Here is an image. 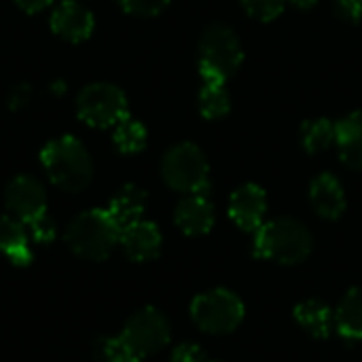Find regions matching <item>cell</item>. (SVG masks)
I'll return each instance as SVG.
<instances>
[{"label": "cell", "mask_w": 362, "mask_h": 362, "mask_svg": "<svg viewBox=\"0 0 362 362\" xmlns=\"http://www.w3.org/2000/svg\"><path fill=\"white\" fill-rule=\"evenodd\" d=\"M40 163L49 180L66 193H78L87 189L93 178L91 157L83 142H78L74 136H59L45 144Z\"/></svg>", "instance_id": "cell-1"}, {"label": "cell", "mask_w": 362, "mask_h": 362, "mask_svg": "<svg viewBox=\"0 0 362 362\" xmlns=\"http://www.w3.org/2000/svg\"><path fill=\"white\" fill-rule=\"evenodd\" d=\"M312 233L295 218L282 216L255 231V255L280 265L303 263L312 252Z\"/></svg>", "instance_id": "cell-2"}, {"label": "cell", "mask_w": 362, "mask_h": 362, "mask_svg": "<svg viewBox=\"0 0 362 362\" xmlns=\"http://www.w3.org/2000/svg\"><path fill=\"white\" fill-rule=\"evenodd\" d=\"M121 229L106 210H87L78 214L68 231L66 242L74 255L87 261H104L119 244Z\"/></svg>", "instance_id": "cell-3"}, {"label": "cell", "mask_w": 362, "mask_h": 362, "mask_svg": "<svg viewBox=\"0 0 362 362\" xmlns=\"http://www.w3.org/2000/svg\"><path fill=\"white\" fill-rule=\"evenodd\" d=\"M244 51L238 34L227 25H210L199 40V72L204 83H221L238 72Z\"/></svg>", "instance_id": "cell-4"}, {"label": "cell", "mask_w": 362, "mask_h": 362, "mask_svg": "<svg viewBox=\"0 0 362 362\" xmlns=\"http://www.w3.org/2000/svg\"><path fill=\"white\" fill-rule=\"evenodd\" d=\"M208 159L197 144L180 142L172 146L161 161V176L163 182L178 193H202L208 195L210 180H208Z\"/></svg>", "instance_id": "cell-5"}, {"label": "cell", "mask_w": 362, "mask_h": 362, "mask_svg": "<svg viewBox=\"0 0 362 362\" xmlns=\"http://www.w3.org/2000/svg\"><path fill=\"white\" fill-rule=\"evenodd\" d=\"M244 303L242 299L227 291V288H214L208 293H202L191 303V318L197 325L199 331L210 335H225L240 327L244 320Z\"/></svg>", "instance_id": "cell-6"}, {"label": "cell", "mask_w": 362, "mask_h": 362, "mask_svg": "<svg viewBox=\"0 0 362 362\" xmlns=\"http://www.w3.org/2000/svg\"><path fill=\"white\" fill-rule=\"evenodd\" d=\"M78 119L91 127H115L127 115V98L112 83H91L78 91Z\"/></svg>", "instance_id": "cell-7"}, {"label": "cell", "mask_w": 362, "mask_h": 362, "mask_svg": "<svg viewBox=\"0 0 362 362\" xmlns=\"http://www.w3.org/2000/svg\"><path fill=\"white\" fill-rule=\"evenodd\" d=\"M119 339L129 356L144 358L170 344V325L159 310L144 308L127 320Z\"/></svg>", "instance_id": "cell-8"}, {"label": "cell", "mask_w": 362, "mask_h": 362, "mask_svg": "<svg viewBox=\"0 0 362 362\" xmlns=\"http://www.w3.org/2000/svg\"><path fill=\"white\" fill-rule=\"evenodd\" d=\"M4 204L11 216L28 225L47 212V193H45V187L36 178L17 176L8 182L4 191Z\"/></svg>", "instance_id": "cell-9"}, {"label": "cell", "mask_w": 362, "mask_h": 362, "mask_svg": "<svg viewBox=\"0 0 362 362\" xmlns=\"http://www.w3.org/2000/svg\"><path fill=\"white\" fill-rule=\"evenodd\" d=\"M267 212V195L259 185H242L229 199V216L244 231H257Z\"/></svg>", "instance_id": "cell-10"}, {"label": "cell", "mask_w": 362, "mask_h": 362, "mask_svg": "<svg viewBox=\"0 0 362 362\" xmlns=\"http://www.w3.org/2000/svg\"><path fill=\"white\" fill-rule=\"evenodd\" d=\"M51 30L68 42H81L93 32V15L76 0H62L51 13Z\"/></svg>", "instance_id": "cell-11"}, {"label": "cell", "mask_w": 362, "mask_h": 362, "mask_svg": "<svg viewBox=\"0 0 362 362\" xmlns=\"http://www.w3.org/2000/svg\"><path fill=\"white\" fill-rule=\"evenodd\" d=\"M174 221L185 235H206L214 225V208L208 195L191 193L176 206Z\"/></svg>", "instance_id": "cell-12"}, {"label": "cell", "mask_w": 362, "mask_h": 362, "mask_svg": "<svg viewBox=\"0 0 362 362\" xmlns=\"http://www.w3.org/2000/svg\"><path fill=\"white\" fill-rule=\"evenodd\" d=\"M119 244L123 246L125 255L136 261V263H144V261H153L159 257L161 252V233L157 229L155 223L148 221H138L129 227H125L121 231Z\"/></svg>", "instance_id": "cell-13"}, {"label": "cell", "mask_w": 362, "mask_h": 362, "mask_svg": "<svg viewBox=\"0 0 362 362\" xmlns=\"http://www.w3.org/2000/svg\"><path fill=\"white\" fill-rule=\"evenodd\" d=\"M310 199L318 216L337 221L346 212V193L333 174H320L310 187Z\"/></svg>", "instance_id": "cell-14"}, {"label": "cell", "mask_w": 362, "mask_h": 362, "mask_svg": "<svg viewBox=\"0 0 362 362\" xmlns=\"http://www.w3.org/2000/svg\"><path fill=\"white\" fill-rule=\"evenodd\" d=\"M335 144L339 151V159L348 168L362 170V110L352 112L335 123Z\"/></svg>", "instance_id": "cell-15"}, {"label": "cell", "mask_w": 362, "mask_h": 362, "mask_svg": "<svg viewBox=\"0 0 362 362\" xmlns=\"http://www.w3.org/2000/svg\"><path fill=\"white\" fill-rule=\"evenodd\" d=\"M0 252L17 267H25L32 263L28 229L15 216H0Z\"/></svg>", "instance_id": "cell-16"}, {"label": "cell", "mask_w": 362, "mask_h": 362, "mask_svg": "<svg viewBox=\"0 0 362 362\" xmlns=\"http://www.w3.org/2000/svg\"><path fill=\"white\" fill-rule=\"evenodd\" d=\"M146 208V193L136 185H125L108 204L106 212L123 231L125 227L142 221V212Z\"/></svg>", "instance_id": "cell-17"}, {"label": "cell", "mask_w": 362, "mask_h": 362, "mask_svg": "<svg viewBox=\"0 0 362 362\" xmlns=\"http://www.w3.org/2000/svg\"><path fill=\"white\" fill-rule=\"evenodd\" d=\"M295 320L316 339H327L335 325V312L318 299L301 301L295 308Z\"/></svg>", "instance_id": "cell-18"}, {"label": "cell", "mask_w": 362, "mask_h": 362, "mask_svg": "<svg viewBox=\"0 0 362 362\" xmlns=\"http://www.w3.org/2000/svg\"><path fill=\"white\" fill-rule=\"evenodd\" d=\"M335 329L344 339H362V288H352L335 310Z\"/></svg>", "instance_id": "cell-19"}, {"label": "cell", "mask_w": 362, "mask_h": 362, "mask_svg": "<svg viewBox=\"0 0 362 362\" xmlns=\"http://www.w3.org/2000/svg\"><path fill=\"white\" fill-rule=\"evenodd\" d=\"M335 142V123L329 119H314L301 125V144L308 153H320Z\"/></svg>", "instance_id": "cell-20"}, {"label": "cell", "mask_w": 362, "mask_h": 362, "mask_svg": "<svg viewBox=\"0 0 362 362\" xmlns=\"http://www.w3.org/2000/svg\"><path fill=\"white\" fill-rule=\"evenodd\" d=\"M231 110V98L225 85L221 83H204L199 91V112L206 119H221Z\"/></svg>", "instance_id": "cell-21"}, {"label": "cell", "mask_w": 362, "mask_h": 362, "mask_svg": "<svg viewBox=\"0 0 362 362\" xmlns=\"http://www.w3.org/2000/svg\"><path fill=\"white\" fill-rule=\"evenodd\" d=\"M117 148L125 155L140 153L146 146V129L140 121L125 117L121 123L115 125V136H112Z\"/></svg>", "instance_id": "cell-22"}, {"label": "cell", "mask_w": 362, "mask_h": 362, "mask_svg": "<svg viewBox=\"0 0 362 362\" xmlns=\"http://www.w3.org/2000/svg\"><path fill=\"white\" fill-rule=\"evenodd\" d=\"M288 0H242L246 13L259 21H274L282 15Z\"/></svg>", "instance_id": "cell-23"}, {"label": "cell", "mask_w": 362, "mask_h": 362, "mask_svg": "<svg viewBox=\"0 0 362 362\" xmlns=\"http://www.w3.org/2000/svg\"><path fill=\"white\" fill-rule=\"evenodd\" d=\"M121 8L138 17H155L165 11L170 0H119Z\"/></svg>", "instance_id": "cell-24"}, {"label": "cell", "mask_w": 362, "mask_h": 362, "mask_svg": "<svg viewBox=\"0 0 362 362\" xmlns=\"http://www.w3.org/2000/svg\"><path fill=\"white\" fill-rule=\"evenodd\" d=\"M25 227L30 229L32 240H34V242H38V244L53 242V238H55V223L47 216V212H45L42 216L34 218L32 223H28Z\"/></svg>", "instance_id": "cell-25"}, {"label": "cell", "mask_w": 362, "mask_h": 362, "mask_svg": "<svg viewBox=\"0 0 362 362\" xmlns=\"http://www.w3.org/2000/svg\"><path fill=\"white\" fill-rule=\"evenodd\" d=\"M172 362H206V354L195 344H180L172 352Z\"/></svg>", "instance_id": "cell-26"}, {"label": "cell", "mask_w": 362, "mask_h": 362, "mask_svg": "<svg viewBox=\"0 0 362 362\" xmlns=\"http://www.w3.org/2000/svg\"><path fill=\"white\" fill-rule=\"evenodd\" d=\"M335 11L339 17L356 23L362 19V0H335Z\"/></svg>", "instance_id": "cell-27"}, {"label": "cell", "mask_w": 362, "mask_h": 362, "mask_svg": "<svg viewBox=\"0 0 362 362\" xmlns=\"http://www.w3.org/2000/svg\"><path fill=\"white\" fill-rule=\"evenodd\" d=\"M51 2H53V0H15V4H17L21 11H25V13H40V11H45Z\"/></svg>", "instance_id": "cell-28"}, {"label": "cell", "mask_w": 362, "mask_h": 362, "mask_svg": "<svg viewBox=\"0 0 362 362\" xmlns=\"http://www.w3.org/2000/svg\"><path fill=\"white\" fill-rule=\"evenodd\" d=\"M288 2H293V4L299 6V8H312L318 0H288Z\"/></svg>", "instance_id": "cell-29"}, {"label": "cell", "mask_w": 362, "mask_h": 362, "mask_svg": "<svg viewBox=\"0 0 362 362\" xmlns=\"http://www.w3.org/2000/svg\"><path fill=\"white\" fill-rule=\"evenodd\" d=\"M106 362H142V358H136V356H119V358H112V361Z\"/></svg>", "instance_id": "cell-30"}]
</instances>
